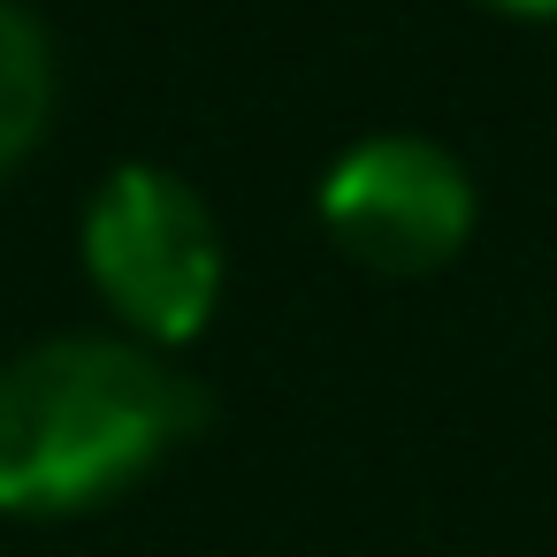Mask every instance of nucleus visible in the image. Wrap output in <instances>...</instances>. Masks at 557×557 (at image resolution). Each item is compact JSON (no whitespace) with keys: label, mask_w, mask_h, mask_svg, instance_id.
Wrapping results in <instances>:
<instances>
[{"label":"nucleus","mask_w":557,"mask_h":557,"mask_svg":"<svg viewBox=\"0 0 557 557\" xmlns=\"http://www.w3.org/2000/svg\"><path fill=\"white\" fill-rule=\"evenodd\" d=\"M207 428V397L138 336H54L0 367V511L70 519L138 488Z\"/></svg>","instance_id":"f257e3e1"},{"label":"nucleus","mask_w":557,"mask_h":557,"mask_svg":"<svg viewBox=\"0 0 557 557\" xmlns=\"http://www.w3.org/2000/svg\"><path fill=\"white\" fill-rule=\"evenodd\" d=\"M85 275L138 344H191L222 298V230L184 176L123 161L85 207Z\"/></svg>","instance_id":"f03ea898"},{"label":"nucleus","mask_w":557,"mask_h":557,"mask_svg":"<svg viewBox=\"0 0 557 557\" xmlns=\"http://www.w3.org/2000/svg\"><path fill=\"white\" fill-rule=\"evenodd\" d=\"M313 214L336 252L374 275H428L473 230L466 169L428 138H359L313 191Z\"/></svg>","instance_id":"7ed1b4c3"},{"label":"nucleus","mask_w":557,"mask_h":557,"mask_svg":"<svg viewBox=\"0 0 557 557\" xmlns=\"http://www.w3.org/2000/svg\"><path fill=\"white\" fill-rule=\"evenodd\" d=\"M47 115H54V47L16 0H0V176L24 169V153L47 138Z\"/></svg>","instance_id":"20e7f679"},{"label":"nucleus","mask_w":557,"mask_h":557,"mask_svg":"<svg viewBox=\"0 0 557 557\" xmlns=\"http://www.w3.org/2000/svg\"><path fill=\"white\" fill-rule=\"evenodd\" d=\"M481 9H496V16H519V24H549V16H557V0H481Z\"/></svg>","instance_id":"39448f33"}]
</instances>
